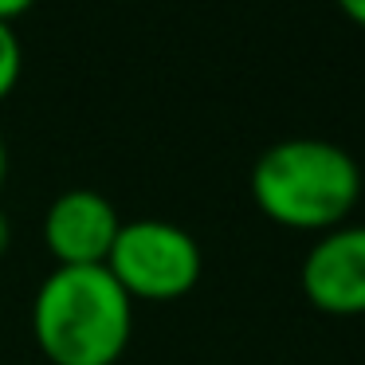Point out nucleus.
Instances as JSON below:
<instances>
[{
    "label": "nucleus",
    "mask_w": 365,
    "mask_h": 365,
    "mask_svg": "<svg viewBox=\"0 0 365 365\" xmlns=\"http://www.w3.org/2000/svg\"><path fill=\"white\" fill-rule=\"evenodd\" d=\"M334 4H338V12H341V16H346V20H354V24L365 32V0H334Z\"/></svg>",
    "instance_id": "6e6552de"
},
{
    "label": "nucleus",
    "mask_w": 365,
    "mask_h": 365,
    "mask_svg": "<svg viewBox=\"0 0 365 365\" xmlns=\"http://www.w3.org/2000/svg\"><path fill=\"white\" fill-rule=\"evenodd\" d=\"M361 197V169L326 138H283L252 165V200L291 232L341 228Z\"/></svg>",
    "instance_id": "f257e3e1"
},
{
    "label": "nucleus",
    "mask_w": 365,
    "mask_h": 365,
    "mask_svg": "<svg viewBox=\"0 0 365 365\" xmlns=\"http://www.w3.org/2000/svg\"><path fill=\"white\" fill-rule=\"evenodd\" d=\"M4 173H9V150H4V138H0V185H4Z\"/></svg>",
    "instance_id": "9d476101"
},
{
    "label": "nucleus",
    "mask_w": 365,
    "mask_h": 365,
    "mask_svg": "<svg viewBox=\"0 0 365 365\" xmlns=\"http://www.w3.org/2000/svg\"><path fill=\"white\" fill-rule=\"evenodd\" d=\"M130 302H173L200 279V244L169 220H130L103 263Z\"/></svg>",
    "instance_id": "7ed1b4c3"
},
{
    "label": "nucleus",
    "mask_w": 365,
    "mask_h": 365,
    "mask_svg": "<svg viewBox=\"0 0 365 365\" xmlns=\"http://www.w3.org/2000/svg\"><path fill=\"white\" fill-rule=\"evenodd\" d=\"M9 244H12V224H9V216L0 212V255L9 252Z\"/></svg>",
    "instance_id": "1a4fd4ad"
},
{
    "label": "nucleus",
    "mask_w": 365,
    "mask_h": 365,
    "mask_svg": "<svg viewBox=\"0 0 365 365\" xmlns=\"http://www.w3.org/2000/svg\"><path fill=\"white\" fill-rule=\"evenodd\" d=\"M32 334L51 365H114L134 334V302L106 267H56L36 291Z\"/></svg>",
    "instance_id": "f03ea898"
},
{
    "label": "nucleus",
    "mask_w": 365,
    "mask_h": 365,
    "mask_svg": "<svg viewBox=\"0 0 365 365\" xmlns=\"http://www.w3.org/2000/svg\"><path fill=\"white\" fill-rule=\"evenodd\" d=\"M118 212L95 189H67L43 216V244L59 267H103L118 240Z\"/></svg>",
    "instance_id": "39448f33"
},
{
    "label": "nucleus",
    "mask_w": 365,
    "mask_h": 365,
    "mask_svg": "<svg viewBox=\"0 0 365 365\" xmlns=\"http://www.w3.org/2000/svg\"><path fill=\"white\" fill-rule=\"evenodd\" d=\"M36 0H0V24H16Z\"/></svg>",
    "instance_id": "0eeeda50"
},
{
    "label": "nucleus",
    "mask_w": 365,
    "mask_h": 365,
    "mask_svg": "<svg viewBox=\"0 0 365 365\" xmlns=\"http://www.w3.org/2000/svg\"><path fill=\"white\" fill-rule=\"evenodd\" d=\"M299 283L307 302L322 314H365V224L322 232L302 259Z\"/></svg>",
    "instance_id": "20e7f679"
},
{
    "label": "nucleus",
    "mask_w": 365,
    "mask_h": 365,
    "mask_svg": "<svg viewBox=\"0 0 365 365\" xmlns=\"http://www.w3.org/2000/svg\"><path fill=\"white\" fill-rule=\"evenodd\" d=\"M24 71V51H20V36L12 24H0V103L12 95Z\"/></svg>",
    "instance_id": "423d86ee"
}]
</instances>
